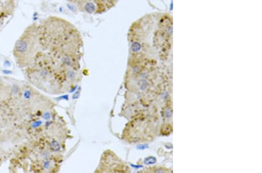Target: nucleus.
<instances>
[{"label":"nucleus","instance_id":"obj_1","mask_svg":"<svg viewBox=\"0 0 262 173\" xmlns=\"http://www.w3.org/2000/svg\"><path fill=\"white\" fill-rule=\"evenodd\" d=\"M40 36L56 44L65 65L76 64L82 44L80 32L74 25L62 18L50 17L40 27Z\"/></svg>","mask_w":262,"mask_h":173},{"label":"nucleus","instance_id":"obj_2","mask_svg":"<svg viewBox=\"0 0 262 173\" xmlns=\"http://www.w3.org/2000/svg\"><path fill=\"white\" fill-rule=\"evenodd\" d=\"M40 27L33 24L25 29L23 35L16 41L14 56L17 64L21 68L31 66L40 47Z\"/></svg>","mask_w":262,"mask_h":173},{"label":"nucleus","instance_id":"obj_3","mask_svg":"<svg viewBox=\"0 0 262 173\" xmlns=\"http://www.w3.org/2000/svg\"><path fill=\"white\" fill-rule=\"evenodd\" d=\"M103 161L107 162L108 163H100L99 172H124V171L120 168L124 166L120 158L112 153V152L106 151L102 155V158L101 159Z\"/></svg>","mask_w":262,"mask_h":173},{"label":"nucleus","instance_id":"obj_4","mask_svg":"<svg viewBox=\"0 0 262 173\" xmlns=\"http://www.w3.org/2000/svg\"><path fill=\"white\" fill-rule=\"evenodd\" d=\"M79 10L84 13L92 14L99 12V7L96 0H88L77 5Z\"/></svg>","mask_w":262,"mask_h":173},{"label":"nucleus","instance_id":"obj_5","mask_svg":"<svg viewBox=\"0 0 262 173\" xmlns=\"http://www.w3.org/2000/svg\"><path fill=\"white\" fill-rule=\"evenodd\" d=\"M68 1L72 3H75L77 4V5H78V4L85 2L88 1V0H68Z\"/></svg>","mask_w":262,"mask_h":173}]
</instances>
